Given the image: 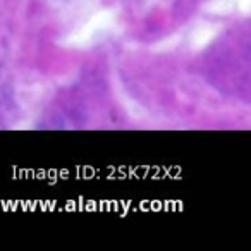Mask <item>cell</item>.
Segmentation results:
<instances>
[]
</instances>
